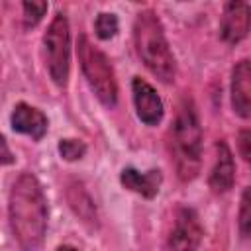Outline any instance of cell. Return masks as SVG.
Instances as JSON below:
<instances>
[{
	"label": "cell",
	"instance_id": "d6986e66",
	"mask_svg": "<svg viewBox=\"0 0 251 251\" xmlns=\"http://www.w3.org/2000/svg\"><path fill=\"white\" fill-rule=\"evenodd\" d=\"M2 151H4V159H2V163H4V165H10L14 159H12L10 151H8V145H6V139H4V137H2Z\"/></svg>",
	"mask_w": 251,
	"mask_h": 251
},
{
	"label": "cell",
	"instance_id": "4fadbf2b",
	"mask_svg": "<svg viewBox=\"0 0 251 251\" xmlns=\"http://www.w3.org/2000/svg\"><path fill=\"white\" fill-rule=\"evenodd\" d=\"M69 202H71V208L76 212V216L82 218V222H96V208H94L92 200L88 198V194L82 190L80 184L71 186Z\"/></svg>",
	"mask_w": 251,
	"mask_h": 251
},
{
	"label": "cell",
	"instance_id": "8992f818",
	"mask_svg": "<svg viewBox=\"0 0 251 251\" xmlns=\"http://www.w3.org/2000/svg\"><path fill=\"white\" fill-rule=\"evenodd\" d=\"M202 239V226L192 208H180L171 229L167 251H196Z\"/></svg>",
	"mask_w": 251,
	"mask_h": 251
},
{
	"label": "cell",
	"instance_id": "5b68a950",
	"mask_svg": "<svg viewBox=\"0 0 251 251\" xmlns=\"http://www.w3.org/2000/svg\"><path fill=\"white\" fill-rule=\"evenodd\" d=\"M69 22L63 12H59L47 31L43 33V53H45V65L49 71V76L59 88L67 86L69 80V69H71V33H69Z\"/></svg>",
	"mask_w": 251,
	"mask_h": 251
},
{
	"label": "cell",
	"instance_id": "30bf717a",
	"mask_svg": "<svg viewBox=\"0 0 251 251\" xmlns=\"http://www.w3.org/2000/svg\"><path fill=\"white\" fill-rule=\"evenodd\" d=\"M10 124H12L14 131L29 135L35 141H39L47 133V116L41 110L29 106L25 102H20L14 106L12 116H10Z\"/></svg>",
	"mask_w": 251,
	"mask_h": 251
},
{
	"label": "cell",
	"instance_id": "e0dca14e",
	"mask_svg": "<svg viewBox=\"0 0 251 251\" xmlns=\"http://www.w3.org/2000/svg\"><path fill=\"white\" fill-rule=\"evenodd\" d=\"M86 153V145L80 141V139H61L59 141V155L65 159V161H78L82 159Z\"/></svg>",
	"mask_w": 251,
	"mask_h": 251
},
{
	"label": "cell",
	"instance_id": "52a82bcc",
	"mask_svg": "<svg viewBox=\"0 0 251 251\" xmlns=\"http://www.w3.org/2000/svg\"><path fill=\"white\" fill-rule=\"evenodd\" d=\"M249 29H251V6L239 0L227 2L224 6V14L220 20V37L226 43L235 45L247 37Z\"/></svg>",
	"mask_w": 251,
	"mask_h": 251
},
{
	"label": "cell",
	"instance_id": "9c48e42d",
	"mask_svg": "<svg viewBox=\"0 0 251 251\" xmlns=\"http://www.w3.org/2000/svg\"><path fill=\"white\" fill-rule=\"evenodd\" d=\"M231 108L237 116L251 120V61L247 59L231 69Z\"/></svg>",
	"mask_w": 251,
	"mask_h": 251
},
{
	"label": "cell",
	"instance_id": "5bb4252c",
	"mask_svg": "<svg viewBox=\"0 0 251 251\" xmlns=\"http://www.w3.org/2000/svg\"><path fill=\"white\" fill-rule=\"evenodd\" d=\"M118 27H120L118 18H116V14H112V12H100V14L96 16V20H94V33H96V37L102 39V41L112 39V37L118 33Z\"/></svg>",
	"mask_w": 251,
	"mask_h": 251
},
{
	"label": "cell",
	"instance_id": "ba28073f",
	"mask_svg": "<svg viewBox=\"0 0 251 251\" xmlns=\"http://www.w3.org/2000/svg\"><path fill=\"white\" fill-rule=\"evenodd\" d=\"M131 94L135 104V114L145 126H157L163 120L165 106L157 90L143 78L133 76L131 80Z\"/></svg>",
	"mask_w": 251,
	"mask_h": 251
},
{
	"label": "cell",
	"instance_id": "ac0fdd59",
	"mask_svg": "<svg viewBox=\"0 0 251 251\" xmlns=\"http://www.w3.org/2000/svg\"><path fill=\"white\" fill-rule=\"evenodd\" d=\"M237 151L243 161L251 167V129H241L237 133Z\"/></svg>",
	"mask_w": 251,
	"mask_h": 251
},
{
	"label": "cell",
	"instance_id": "6da1fadb",
	"mask_svg": "<svg viewBox=\"0 0 251 251\" xmlns=\"http://www.w3.org/2000/svg\"><path fill=\"white\" fill-rule=\"evenodd\" d=\"M8 218L14 239L24 251H35L47 231V200L35 175L22 173L12 184Z\"/></svg>",
	"mask_w": 251,
	"mask_h": 251
},
{
	"label": "cell",
	"instance_id": "8fae6325",
	"mask_svg": "<svg viewBox=\"0 0 251 251\" xmlns=\"http://www.w3.org/2000/svg\"><path fill=\"white\" fill-rule=\"evenodd\" d=\"M120 182L122 186H126L127 190L143 196V198H155L161 186V171H147V173H139L133 167H126L120 173Z\"/></svg>",
	"mask_w": 251,
	"mask_h": 251
},
{
	"label": "cell",
	"instance_id": "7a4b0ae2",
	"mask_svg": "<svg viewBox=\"0 0 251 251\" xmlns=\"http://www.w3.org/2000/svg\"><path fill=\"white\" fill-rule=\"evenodd\" d=\"M135 49L143 65L161 80L173 82L176 75L175 55L169 47L161 20L153 10H141L133 22Z\"/></svg>",
	"mask_w": 251,
	"mask_h": 251
},
{
	"label": "cell",
	"instance_id": "277c9868",
	"mask_svg": "<svg viewBox=\"0 0 251 251\" xmlns=\"http://www.w3.org/2000/svg\"><path fill=\"white\" fill-rule=\"evenodd\" d=\"M76 49H78L80 69L90 90L96 94V98L104 106L114 108L118 102V82H116V75L110 59L98 47H94L86 35L78 37Z\"/></svg>",
	"mask_w": 251,
	"mask_h": 251
},
{
	"label": "cell",
	"instance_id": "9a60e30c",
	"mask_svg": "<svg viewBox=\"0 0 251 251\" xmlns=\"http://www.w3.org/2000/svg\"><path fill=\"white\" fill-rule=\"evenodd\" d=\"M237 224H239V233L243 237L251 239V186H247L243 190V194H241Z\"/></svg>",
	"mask_w": 251,
	"mask_h": 251
},
{
	"label": "cell",
	"instance_id": "ffe728a7",
	"mask_svg": "<svg viewBox=\"0 0 251 251\" xmlns=\"http://www.w3.org/2000/svg\"><path fill=\"white\" fill-rule=\"evenodd\" d=\"M57 251H78V249H75V247H71V245H61Z\"/></svg>",
	"mask_w": 251,
	"mask_h": 251
},
{
	"label": "cell",
	"instance_id": "2e32d148",
	"mask_svg": "<svg viewBox=\"0 0 251 251\" xmlns=\"http://www.w3.org/2000/svg\"><path fill=\"white\" fill-rule=\"evenodd\" d=\"M22 8H24V25L25 27H33V25H37L43 20L49 4L47 2H35V0H31V2H24Z\"/></svg>",
	"mask_w": 251,
	"mask_h": 251
},
{
	"label": "cell",
	"instance_id": "7c38bea8",
	"mask_svg": "<svg viewBox=\"0 0 251 251\" xmlns=\"http://www.w3.org/2000/svg\"><path fill=\"white\" fill-rule=\"evenodd\" d=\"M233 180H235V165H233L231 149L227 147L226 141H220L218 143V159L210 173V188L218 194L227 192L233 186Z\"/></svg>",
	"mask_w": 251,
	"mask_h": 251
},
{
	"label": "cell",
	"instance_id": "3957f363",
	"mask_svg": "<svg viewBox=\"0 0 251 251\" xmlns=\"http://www.w3.org/2000/svg\"><path fill=\"white\" fill-rule=\"evenodd\" d=\"M171 145L175 155V165L182 180H192L200 169L202 155V127L192 100L184 98L176 120L171 129Z\"/></svg>",
	"mask_w": 251,
	"mask_h": 251
}]
</instances>
